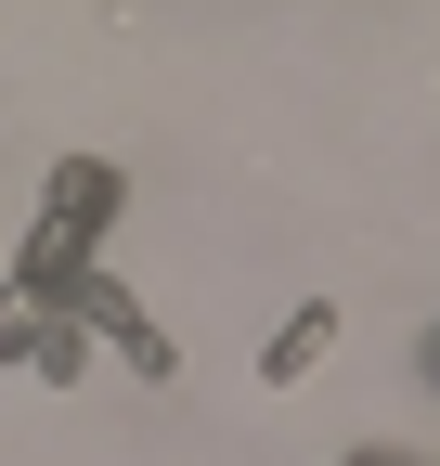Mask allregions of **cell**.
<instances>
[{
  "label": "cell",
  "mask_w": 440,
  "mask_h": 466,
  "mask_svg": "<svg viewBox=\"0 0 440 466\" xmlns=\"http://www.w3.org/2000/svg\"><path fill=\"white\" fill-rule=\"evenodd\" d=\"M78 285H91V233L39 220L26 247H14V299H39V311H78Z\"/></svg>",
  "instance_id": "1"
},
{
  "label": "cell",
  "mask_w": 440,
  "mask_h": 466,
  "mask_svg": "<svg viewBox=\"0 0 440 466\" xmlns=\"http://www.w3.org/2000/svg\"><path fill=\"white\" fill-rule=\"evenodd\" d=\"M78 324H91L104 350H117L130 376H169V337H155V324H143V311L117 299V272H91V285H78Z\"/></svg>",
  "instance_id": "2"
},
{
  "label": "cell",
  "mask_w": 440,
  "mask_h": 466,
  "mask_svg": "<svg viewBox=\"0 0 440 466\" xmlns=\"http://www.w3.org/2000/svg\"><path fill=\"white\" fill-rule=\"evenodd\" d=\"M324 350H337V299H298L285 324H272V350H259V389H298Z\"/></svg>",
  "instance_id": "3"
},
{
  "label": "cell",
  "mask_w": 440,
  "mask_h": 466,
  "mask_svg": "<svg viewBox=\"0 0 440 466\" xmlns=\"http://www.w3.org/2000/svg\"><path fill=\"white\" fill-rule=\"evenodd\" d=\"M117 195H130V182H117L104 156H65V168H52V208H39V220H65V233H104V220H117Z\"/></svg>",
  "instance_id": "4"
},
{
  "label": "cell",
  "mask_w": 440,
  "mask_h": 466,
  "mask_svg": "<svg viewBox=\"0 0 440 466\" xmlns=\"http://www.w3.org/2000/svg\"><path fill=\"white\" fill-rule=\"evenodd\" d=\"M350 466H415V453H350Z\"/></svg>",
  "instance_id": "5"
}]
</instances>
